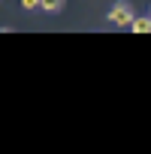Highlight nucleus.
Listing matches in <instances>:
<instances>
[{
	"label": "nucleus",
	"mask_w": 151,
	"mask_h": 154,
	"mask_svg": "<svg viewBox=\"0 0 151 154\" xmlns=\"http://www.w3.org/2000/svg\"><path fill=\"white\" fill-rule=\"evenodd\" d=\"M136 15H133V6H127V3H115L112 9H109V24H118V27H130V21H133Z\"/></svg>",
	"instance_id": "nucleus-1"
},
{
	"label": "nucleus",
	"mask_w": 151,
	"mask_h": 154,
	"mask_svg": "<svg viewBox=\"0 0 151 154\" xmlns=\"http://www.w3.org/2000/svg\"><path fill=\"white\" fill-rule=\"evenodd\" d=\"M130 30H133V33H148V30H151V15L133 18V21H130Z\"/></svg>",
	"instance_id": "nucleus-2"
},
{
	"label": "nucleus",
	"mask_w": 151,
	"mask_h": 154,
	"mask_svg": "<svg viewBox=\"0 0 151 154\" xmlns=\"http://www.w3.org/2000/svg\"><path fill=\"white\" fill-rule=\"evenodd\" d=\"M60 6H63V0H39V9L45 12H60Z\"/></svg>",
	"instance_id": "nucleus-3"
},
{
	"label": "nucleus",
	"mask_w": 151,
	"mask_h": 154,
	"mask_svg": "<svg viewBox=\"0 0 151 154\" xmlns=\"http://www.w3.org/2000/svg\"><path fill=\"white\" fill-rule=\"evenodd\" d=\"M24 9H39V0H21Z\"/></svg>",
	"instance_id": "nucleus-4"
}]
</instances>
